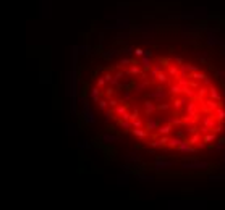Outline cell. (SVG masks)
<instances>
[{
	"label": "cell",
	"instance_id": "obj_1",
	"mask_svg": "<svg viewBox=\"0 0 225 210\" xmlns=\"http://www.w3.org/2000/svg\"><path fill=\"white\" fill-rule=\"evenodd\" d=\"M93 100L107 123L139 146L172 155H194L225 133V94L191 58L136 50L102 66Z\"/></svg>",
	"mask_w": 225,
	"mask_h": 210
}]
</instances>
